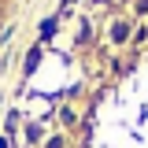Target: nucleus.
Returning a JSON list of instances; mask_svg holds the SVG:
<instances>
[{"label": "nucleus", "instance_id": "1", "mask_svg": "<svg viewBox=\"0 0 148 148\" xmlns=\"http://www.w3.org/2000/svg\"><path fill=\"white\" fill-rule=\"evenodd\" d=\"M126 34H130V22H115L111 26V41H126Z\"/></svg>", "mask_w": 148, "mask_h": 148}, {"label": "nucleus", "instance_id": "2", "mask_svg": "<svg viewBox=\"0 0 148 148\" xmlns=\"http://www.w3.org/2000/svg\"><path fill=\"white\" fill-rule=\"evenodd\" d=\"M37 59H41V52L34 48V52H30V59H26V71H34V67H37Z\"/></svg>", "mask_w": 148, "mask_h": 148}, {"label": "nucleus", "instance_id": "3", "mask_svg": "<svg viewBox=\"0 0 148 148\" xmlns=\"http://www.w3.org/2000/svg\"><path fill=\"white\" fill-rule=\"evenodd\" d=\"M48 148H67V145H63V141H59V137H56V141H48Z\"/></svg>", "mask_w": 148, "mask_h": 148}]
</instances>
